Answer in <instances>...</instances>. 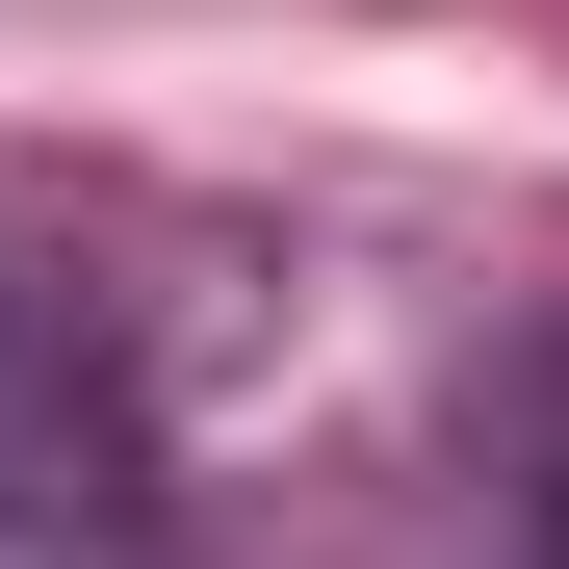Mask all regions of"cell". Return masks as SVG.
Segmentation results:
<instances>
[{
	"mask_svg": "<svg viewBox=\"0 0 569 569\" xmlns=\"http://www.w3.org/2000/svg\"><path fill=\"white\" fill-rule=\"evenodd\" d=\"M0 569H156V466H130L104 362L52 337L27 259H0Z\"/></svg>",
	"mask_w": 569,
	"mask_h": 569,
	"instance_id": "6da1fadb",
	"label": "cell"
}]
</instances>
